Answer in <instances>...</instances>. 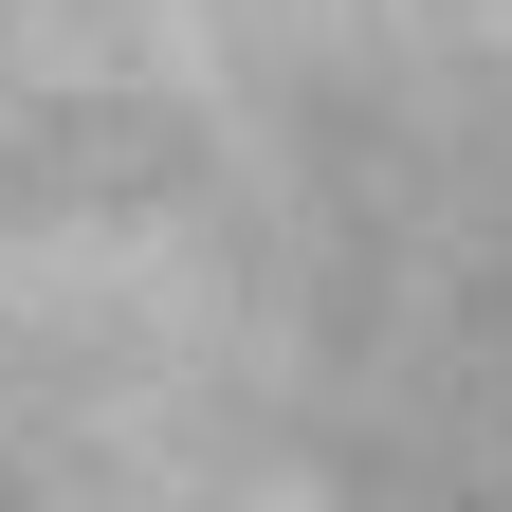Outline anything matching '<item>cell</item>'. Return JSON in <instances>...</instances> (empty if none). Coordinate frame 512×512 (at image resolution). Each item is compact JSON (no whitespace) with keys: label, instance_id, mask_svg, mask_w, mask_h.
<instances>
[{"label":"cell","instance_id":"6da1fadb","mask_svg":"<svg viewBox=\"0 0 512 512\" xmlns=\"http://www.w3.org/2000/svg\"><path fill=\"white\" fill-rule=\"evenodd\" d=\"M0 220L512 330V0H0Z\"/></svg>","mask_w":512,"mask_h":512}]
</instances>
